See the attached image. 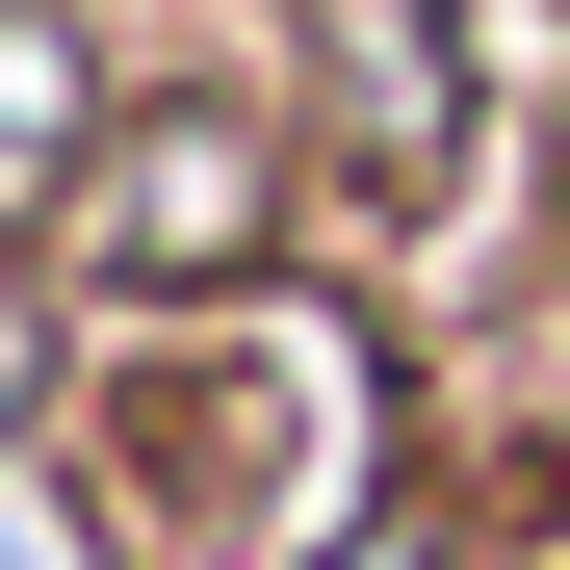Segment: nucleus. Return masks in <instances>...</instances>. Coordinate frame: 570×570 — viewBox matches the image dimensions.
<instances>
[{
  "instance_id": "1",
  "label": "nucleus",
  "mask_w": 570,
  "mask_h": 570,
  "mask_svg": "<svg viewBox=\"0 0 570 570\" xmlns=\"http://www.w3.org/2000/svg\"><path fill=\"white\" fill-rule=\"evenodd\" d=\"M105 493H130V570H312L363 519V363L285 337V312H181Z\"/></svg>"
},
{
  "instance_id": "2",
  "label": "nucleus",
  "mask_w": 570,
  "mask_h": 570,
  "mask_svg": "<svg viewBox=\"0 0 570 570\" xmlns=\"http://www.w3.org/2000/svg\"><path fill=\"white\" fill-rule=\"evenodd\" d=\"M312 78H337L312 156L363 181V208H441V181H466V27H441V0H312Z\"/></svg>"
},
{
  "instance_id": "3",
  "label": "nucleus",
  "mask_w": 570,
  "mask_h": 570,
  "mask_svg": "<svg viewBox=\"0 0 570 570\" xmlns=\"http://www.w3.org/2000/svg\"><path fill=\"white\" fill-rule=\"evenodd\" d=\"M259 208H285V156L181 105V130H130L105 181H78V259H105V285H234V259H259Z\"/></svg>"
},
{
  "instance_id": "4",
  "label": "nucleus",
  "mask_w": 570,
  "mask_h": 570,
  "mask_svg": "<svg viewBox=\"0 0 570 570\" xmlns=\"http://www.w3.org/2000/svg\"><path fill=\"white\" fill-rule=\"evenodd\" d=\"M78 78H105V52H78V0H0V181L78 156Z\"/></svg>"
},
{
  "instance_id": "5",
  "label": "nucleus",
  "mask_w": 570,
  "mask_h": 570,
  "mask_svg": "<svg viewBox=\"0 0 570 570\" xmlns=\"http://www.w3.org/2000/svg\"><path fill=\"white\" fill-rule=\"evenodd\" d=\"M27 390H52V337H27V312H0V415H27Z\"/></svg>"
}]
</instances>
